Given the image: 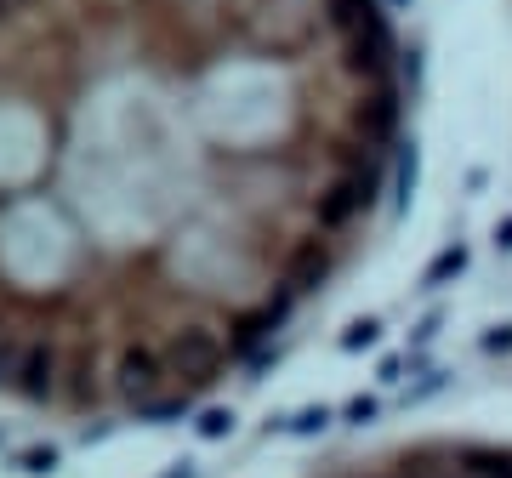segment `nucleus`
I'll return each instance as SVG.
<instances>
[{
    "mask_svg": "<svg viewBox=\"0 0 512 478\" xmlns=\"http://www.w3.org/2000/svg\"><path fill=\"white\" fill-rule=\"evenodd\" d=\"M302 478H512V433L421 427L313 461Z\"/></svg>",
    "mask_w": 512,
    "mask_h": 478,
    "instance_id": "nucleus-2",
    "label": "nucleus"
},
{
    "mask_svg": "<svg viewBox=\"0 0 512 478\" xmlns=\"http://www.w3.org/2000/svg\"><path fill=\"white\" fill-rule=\"evenodd\" d=\"M393 0H0V410L211 405L399 205Z\"/></svg>",
    "mask_w": 512,
    "mask_h": 478,
    "instance_id": "nucleus-1",
    "label": "nucleus"
}]
</instances>
